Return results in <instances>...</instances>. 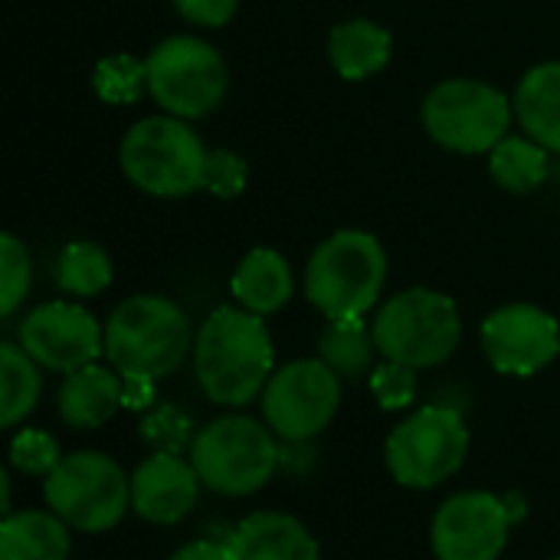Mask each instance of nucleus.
Returning a JSON list of instances; mask_svg holds the SVG:
<instances>
[{
	"mask_svg": "<svg viewBox=\"0 0 560 560\" xmlns=\"http://www.w3.org/2000/svg\"><path fill=\"white\" fill-rule=\"evenodd\" d=\"M276 364L269 328L246 308H217L194 338V371L200 390L220 407L253 404Z\"/></svg>",
	"mask_w": 560,
	"mask_h": 560,
	"instance_id": "1",
	"label": "nucleus"
},
{
	"mask_svg": "<svg viewBox=\"0 0 560 560\" xmlns=\"http://www.w3.org/2000/svg\"><path fill=\"white\" fill-rule=\"evenodd\" d=\"M190 345L184 308L164 295H131L105 325V358L121 377L158 381L184 364Z\"/></svg>",
	"mask_w": 560,
	"mask_h": 560,
	"instance_id": "2",
	"label": "nucleus"
},
{
	"mask_svg": "<svg viewBox=\"0 0 560 560\" xmlns=\"http://www.w3.org/2000/svg\"><path fill=\"white\" fill-rule=\"evenodd\" d=\"M387 282V253L374 233L338 230L305 266V295L328 318H364Z\"/></svg>",
	"mask_w": 560,
	"mask_h": 560,
	"instance_id": "3",
	"label": "nucleus"
},
{
	"mask_svg": "<svg viewBox=\"0 0 560 560\" xmlns=\"http://www.w3.org/2000/svg\"><path fill=\"white\" fill-rule=\"evenodd\" d=\"M207 148L190 121L174 115H151L135 121L118 148L125 177L151 197H187L203 187Z\"/></svg>",
	"mask_w": 560,
	"mask_h": 560,
	"instance_id": "4",
	"label": "nucleus"
},
{
	"mask_svg": "<svg viewBox=\"0 0 560 560\" xmlns=\"http://www.w3.org/2000/svg\"><path fill=\"white\" fill-rule=\"evenodd\" d=\"M190 463L200 482L230 499L259 492L279 466V443L269 423L233 413L203 427L190 443Z\"/></svg>",
	"mask_w": 560,
	"mask_h": 560,
	"instance_id": "5",
	"label": "nucleus"
},
{
	"mask_svg": "<svg viewBox=\"0 0 560 560\" xmlns=\"http://www.w3.org/2000/svg\"><path fill=\"white\" fill-rule=\"evenodd\" d=\"M374 341L384 361L407 368L443 364L463 338V318L450 295L436 289H404L374 315Z\"/></svg>",
	"mask_w": 560,
	"mask_h": 560,
	"instance_id": "6",
	"label": "nucleus"
},
{
	"mask_svg": "<svg viewBox=\"0 0 560 560\" xmlns=\"http://www.w3.org/2000/svg\"><path fill=\"white\" fill-rule=\"evenodd\" d=\"M148 95L164 108V115L194 121L217 112L230 89L226 59L200 36H167L148 59Z\"/></svg>",
	"mask_w": 560,
	"mask_h": 560,
	"instance_id": "7",
	"label": "nucleus"
},
{
	"mask_svg": "<svg viewBox=\"0 0 560 560\" xmlns=\"http://www.w3.org/2000/svg\"><path fill=\"white\" fill-rule=\"evenodd\" d=\"M43 499L69 528L98 535L125 518L131 482L112 456L72 453L43 479Z\"/></svg>",
	"mask_w": 560,
	"mask_h": 560,
	"instance_id": "8",
	"label": "nucleus"
},
{
	"mask_svg": "<svg viewBox=\"0 0 560 560\" xmlns=\"http://www.w3.org/2000/svg\"><path fill=\"white\" fill-rule=\"evenodd\" d=\"M512 102L482 79H446L423 98L427 135L456 154H489L512 125Z\"/></svg>",
	"mask_w": 560,
	"mask_h": 560,
	"instance_id": "9",
	"label": "nucleus"
},
{
	"mask_svg": "<svg viewBox=\"0 0 560 560\" xmlns=\"http://www.w3.org/2000/svg\"><path fill=\"white\" fill-rule=\"evenodd\" d=\"M469 453V427L459 410L433 404L410 413L387 436V469L407 489H436L459 472Z\"/></svg>",
	"mask_w": 560,
	"mask_h": 560,
	"instance_id": "10",
	"label": "nucleus"
},
{
	"mask_svg": "<svg viewBox=\"0 0 560 560\" xmlns=\"http://www.w3.org/2000/svg\"><path fill=\"white\" fill-rule=\"evenodd\" d=\"M341 407V377L322 358H302L279 368L262 390V420L285 443H305L322 433Z\"/></svg>",
	"mask_w": 560,
	"mask_h": 560,
	"instance_id": "11",
	"label": "nucleus"
},
{
	"mask_svg": "<svg viewBox=\"0 0 560 560\" xmlns=\"http://www.w3.org/2000/svg\"><path fill=\"white\" fill-rule=\"evenodd\" d=\"M512 525L515 522L502 495L459 492L433 515V555L436 560H499L509 545Z\"/></svg>",
	"mask_w": 560,
	"mask_h": 560,
	"instance_id": "12",
	"label": "nucleus"
},
{
	"mask_svg": "<svg viewBox=\"0 0 560 560\" xmlns=\"http://www.w3.org/2000/svg\"><path fill=\"white\" fill-rule=\"evenodd\" d=\"M482 351L499 374L532 377L560 354L558 318L528 302L502 305L482 322Z\"/></svg>",
	"mask_w": 560,
	"mask_h": 560,
	"instance_id": "13",
	"label": "nucleus"
},
{
	"mask_svg": "<svg viewBox=\"0 0 560 560\" xmlns=\"http://www.w3.org/2000/svg\"><path fill=\"white\" fill-rule=\"evenodd\" d=\"M20 348L49 371L72 374L105 351L102 325L75 302H46L20 325Z\"/></svg>",
	"mask_w": 560,
	"mask_h": 560,
	"instance_id": "14",
	"label": "nucleus"
},
{
	"mask_svg": "<svg viewBox=\"0 0 560 560\" xmlns=\"http://www.w3.org/2000/svg\"><path fill=\"white\" fill-rule=\"evenodd\" d=\"M194 463L171 453H151L131 476V509L151 525H177L200 495Z\"/></svg>",
	"mask_w": 560,
	"mask_h": 560,
	"instance_id": "15",
	"label": "nucleus"
},
{
	"mask_svg": "<svg viewBox=\"0 0 560 560\" xmlns=\"http://www.w3.org/2000/svg\"><path fill=\"white\" fill-rule=\"evenodd\" d=\"M236 560H318V541L312 532L282 512H256L236 525L226 538Z\"/></svg>",
	"mask_w": 560,
	"mask_h": 560,
	"instance_id": "16",
	"label": "nucleus"
},
{
	"mask_svg": "<svg viewBox=\"0 0 560 560\" xmlns=\"http://www.w3.org/2000/svg\"><path fill=\"white\" fill-rule=\"evenodd\" d=\"M121 404H125V377L115 368H102V364H85L66 374L56 397L59 417L72 430H98L115 417Z\"/></svg>",
	"mask_w": 560,
	"mask_h": 560,
	"instance_id": "17",
	"label": "nucleus"
},
{
	"mask_svg": "<svg viewBox=\"0 0 560 560\" xmlns=\"http://www.w3.org/2000/svg\"><path fill=\"white\" fill-rule=\"evenodd\" d=\"M230 289H233L240 308L266 318V315H276L279 308L289 305V299H292V269H289L282 253H276L269 246H259V249H249L243 256V262L233 272Z\"/></svg>",
	"mask_w": 560,
	"mask_h": 560,
	"instance_id": "18",
	"label": "nucleus"
},
{
	"mask_svg": "<svg viewBox=\"0 0 560 560\" xmlns=\"http://www.w3.org/2000/svg\"><path fill=\"white\" fill-rule=\"evenodd\" d=\"M390 52H394L390 33L381 23L364 20V16L345 20L328 33L331 69L348 82H361V79L377 75L390 62Z\"/></svg>",
	"mask_w": 560,
	"mask_h": 560,
	"instance_id": "19",
	"label": "nucleus"
},
{
	"mask_svg": "<svg viewBox=\"0 0 560 560\" xmlns=\"http://www.w3.org/2000/svg\"><path fill=\"white\" fill-rule=\"evenodd\" d=\"M512 108L528 138L560 154V62L528 69L515 89Z\"/></svg>",
	"mask_w": 560,
	"mask_h": 560,
	"instance_id": "20",
	"label": "nucleus"
},
{
	"mask_svg": "<svg viewBox=\"0 0 560 560\" xmlns=\"http://www.w3.org/2000/svg\"><path fill=\"white\" fill-rule=\"evenodd\" d=\"M69 525L56 512H13L0 525V560H66Z\"/></svg>",
	"mask_w": 560,
	"mask_h": 560,
	"instance_id": "21",
	"label": "nucleus"
},
{
	"mask_svg": "<svg viewBox=\"0 0 560 560\" xmlns=\"http://www.w3.org/2000/svg\"><path fill=\"white\" fill-rule=\"evenodd\" d=\"M548 154L551 151L545 144H538L535 138H528V135L525 138L505 135L489 151V174L509 194H532L551 174V158Z\"/></svg>",
	"mask_w": 560,
	"mask_h": 560,
	"instance_id": "22",
	"label": "nucleus"
},
{
	"mask_svg": "<svg viewBox=\"0 0 560 560\" xmlns=\"http://www.w3.org/2000/svg\"><path fill=\"white\" fill-rule=\"evenodd\" d=\"M377 341L374 331L364 325V318H335L318 338V358L341 377V381H361L368 377L374 364Z\"/></svg>",
	"mask_w": 560,
	"mask_h": 560,
	"instance_id": "23",
	"label": "nucleus"
},
{
	"mask_svg": "<svg viewBox=\"0 0 560 560\" xmlns=\"http://www.w3.org/2000/svg\"><path fill=\"white\" fill-rule=\"evenodd\" d=\"M39 371L36 361L16 348L0 345V427L10 430L36 410L39 400Z\"/></svg>",
	"mask_w": 560,
	"mask_h": 560,
	"instance_id": "24",
	"label": "nucleus"
},
{
	"mask_svg": "<svg viewBox=\"0 0 560 560\" xmlns=\"http://www.w3.org/2000/svg\"><path fill=\"white\" fill-rule=\"evenodd\" d=\"M56 282L66 295L92 299L112 285V259L98 243L75 240L56 259Z\"/></svg>",
	"mask_w": 560,
	"mask_h": 560,
	"instance_id": "25",
	"label": "nucleus"
},
{
	"mask_svg": "<svg viewBox=\"0 0 560 560\" xmlns=\"http://www.w3.org/2000/svg\"><path fill=\"white\" fill-rule=\"evenodd\" d=\"M92 89L108 105H131L148 92V66L128 52L105 56L92 72Z\"/></svg>",
	"mask_w": 560,
	"mask_h": 560,
	"instance_id": "26",
	"label": "nucleus"
},
{
	"mask_svg": "<svg viewBox=\"0 0 560 560\" xmlns=\"http://www.w3.org/2000/svg\"><path fill=\"white\" fill-rule=\"evenodd\" d=\"M141 436L144 443L154 450V453H171V456H180L190 443H194V423L187 413H180L177 407L171 404H161V407H151L141 420Z\"/></svg>",
	"mask_w": 560,
	"mask_h": 560,
	"instance_id": "27",
	"label": "nucleus"
},
{
	"mask_svg": "<svg viewBox=\"0 0 560 560\" xmlns=\"http://www.w3.org/2000/svg\"><path fill=\"white\" fill-rule=\"evenodd\" d=\"M30 249L13 236H0V315H13L30 292Z\"/></svg>",
	"mask_w": 560,
	"mask_h": 560,
	"instance_id": "28",
	"label": "nucleus"
},
{
	"mask_svg": "<svg viewBox=\"0 0 560 560\" xmlns=\"http://www.w3.org/2000/svg\"><path fill=\"white\" fill-rule=\"evenodd\" d=\"M62 463L59 443L46 430H23L10 443V466L20 469L23 476H39L46 479L56 466Z\"/></svg>",
	"mask_w": 560,
	"mask_h": 560,
	"instance_id": "29",
	"label": "nucleus"
},
{
	"mask_svg": "<svg viewBox=\"0 0 560 560\" xmlns=\"http://www.w3.org/2000/svg\"><path fill=\"white\" fill-rule=\"evenodd\" d=\"M371 394L381 410H407L417 400V368L384 361L371 371Z\"/></svg>",
	"mask_w": 560,
	"mask_h": 560,
	"instance_id": "30",
	"label": "nucleus"
},
{
	"mask_svg": "<svg viewBox=\"0 0 560 560\" xmlns=\"http://www.w3.org/2000/svg\"><path fill=\"white\" fill-rule=\"evenodd\" d=\"M249 180V164L230 148H213L207 154V174H203V190H210L220 200H233L246 190Z\"/></svg>",
	"mask_w": 560,
	"mask_h": 560,
	"instance_id": "31",
	"label": "nucleus"
},
{
	"mask_svg": "<svg viewBox=\"0 0 560 560\" xmlns=\"http://www.w3.org/2000/svg\"><path fill=\"white\" fill-rule=\"evenodd\" d=\"M240 0H174V10L194 26H226L236 16Z\"/></svg>",
	"mask_w": 560,
	"mask_h": 560,
	"instance_id": "32",
	"label": "nucleus"
},
{
	"mask_svg": "<svg viewBox=\"0 0 560 560\" xmlns=\"http://www.w3.org/2000/svg\"><path fill=\"white\" fill-rule=\"evenodd\" d=\"M171 560H236L233 558V548L230 541H210V538H200V541H190L184 548H177Z\"/></svg>",
	"mask_w": 560,
	"mask_h": 560,
	"instance_id": "33",
	"label": "nucleus"
},
{
	"mask_svg": "<svg viewBox=\"0 0 560 560\" xmlns=\"http://www.w3.org/2000/svg\"><path fill=\"white\" fill-rule=\"evenodd\" d=\"M154 404V381L148 377H125V407L144 410Z\"/></svg>",
	"mask_w": 560,
	"mask_h": 560,
	"instance_id": "34",
	"label": "nucleus"
},
{
	"mask_svg": "<svg viewBox=\"0 0 560 560\" xmlns=\"http://www.w3.org/2000/svg\"><path fill=\"white\" fill-rule=\"evenodd\" d=\"M505 499V509H509V515H512V522H522L525 515H528V505H525V499L522 495H502Z\"/></svg>",
	"mask_w": 560,
	"mask_h": 560,
	"instance_id": "35",
	"label": "nucleus"
},
{
	"mask_svg": "<svg viewBox=\"0 0 560 560\" xmlns=\"http://www.w3.org/2000/svg\"><path fill=\"white\" fill-rule=\"evenodd\" d=\"M558 560H560V558H558Z\"/></svg>",
	"mask_w": 560,
	"mask_h": 560,
	"instance_id": "36",
	"label": "nucleus"
}]
</instances>
